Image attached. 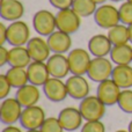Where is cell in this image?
Listing matches in <instances>:
<instances>
[{
    "label": "cell",
    "mask_w": 132,
    "mask_h": 132,
    "mask_svg": "<svg viewBox=\"0 0 132 132\" xmlns=\"http://www.w3.org/2000/svg\"><path fill=\"white\" fill-rule=\"evenodd\" d=\"M128 130L130 131V132H132V119H131V122L129 123V126H128Z\"/></svg>",
    "instance_id": "obj_38"
},
{
    "label": "cell",
    "mask_w": 132,
    "mask_h": 132,
    "mask_svg": "<svg viewBox=\"0 0 132 132\" xmlns=\"http://www.w3.org/2000/svg\"><path fill=\"white\" fill-rule=\"evenodd\" d=\"M107 35L112 45H122V44H128L130 42L129 26H125L123 23H119V24L110 28Z\"/></svg>",
    "instance_id": "obj_24"
},
{
    "label": "cell",
    "mask_w": 132,
    "mask_h": 132,
    "mask_svg": "<svg viewBox=\"0 0 132 132\" xmlns=\"http://www.w3.org/2000/svg\"><path fill=\"white\" fill-rule=\"evenodd\" d=\"M43 92H44V95L46 96V98L55 103L63 102L68 96L66 82L63 81V79H58V78L51 77L44 84Z\"/></svg>",
    "instance_id": "obj_13"
},
{
    "label": "cell",
    "mask_w": 132,
    "mask_h": 132,
    "mask_svg": "<svg viewBox=\"0 0 132 132\" xmlns=\"http://www.w3.org/2000/svg\"><path fill=\"white\" fill-rule=\"evenodd\" d=\"M122 89L119 88V86H117L116 82L110 78L98 84L96 95L107 107H110V105L117 104Z\"/></svg>",
    "instance_id": "obj_11"
},
{
    "label": "cell",
    "mask_w": 132,
    "mask_h": 132,
    "mask_svg": "<svg viewBox=\"0 0 132 132\" xmlns=\"http://www.w3.org/2000/svg\"><path fill=\"white\" fill-rule=\"evenodd\" d=\"M111 1H114V2H121V1H123V0H111Z\"/></svg>",
    "instance_id": "obj_41"
},
{
    "label": "cell",
    "mask_w": 132,
    "mask_h": 132,
    "mask_svg": "<svg viewBox=\"0 0 132 132\" xmlns=\"http://www.w3.org/2000/svg\"><path fill=\"white\" fill-rule=\"evenodd\" d=\"M72 8L81 18H88L95 14L97 9V4L94 2L93 0H74Z\"/></svg>",
    "instance_id": "obj_26"
},
{
    "label": "cell",
    "mask_w": 132,
    "mask_h": 132,
    "mask_svg": "<svg viewBox=\"0 0 132 132\" xmlns=\"http://www.w3.org/2000/svg\"><path fill=\"white\" fill-rule=\"evenodd\" d=\"M24 14V6L20 0H4L0 7V16L6 21H19Z\"/></svg>",
    "instance_id": "obj_20"
},
{
    "label": "cell",
    "mask_w": 132,
    "mask_h": 132,
    "mask_svg": "<svg viewBox=\"0 0 132 132\" xmlns=\"http://www.w3.org/2000/svg\"><path fill=\"white\" fill-rule=\"evenodd\" d=\"M27 72L29 84L38 87H43L44 84L51 78L46 62H31L27 67Z\"/></svg>",
    "instance_id": "obj_17"
},
{
    "label": "cell",
    "mask_w": 132,
    "mask_h": 132,
    "mask_svg": "<svg viewBox=\"0 0 132 132\" xmlns=\"http://www.w3.org/2000/svg\"><path fill=\"white\" fill-rule=\"evenodd\" d=\"M8 58H9V50L6 49L4 45L0 46V66H5L8 64Z\"/></svg>",
    "instance_id": "obj_33"
},
{
    "label": "cell",
    "mask_w": 132,
    "mask_h": 132,
    "mask_svg": "<svg viewBox=\"0 0 132 132\" xmlns=\"http://www.w3.org/2000/svg\"><path fill=\"white\" fill-rule=\"evenodd\" d=\"M6 77L8 81L11 82L13 88H21L29 84L28 80V72L27 68L24 67H9L8 71L6 72Z\"/></svg>",
    "instance_id": "obj_25"
},
{
    "label": "cell",
    "mask_w": 132,
    "mask_h": 132,
    "mask_svg": "<svg viewBox=\"0 0 132 132\" xmlns=\"http://www.w3.org/2000/svg\"><path fill=\"white\" fill-rule=\"evenodd\" d=\"M109 57L115 65H130L132 63V46L129 43L114 45Z\"/></svg>",
    "instance_id": "obj_23"
},
{
    "label": "cell",
    "mask_w": 132,
    "mask_h": 132,
    "mask_svg": "<svg viewBox=\"0 0 132 132\" xmlns=\"http://www.w3.org/2000/svg\"><path fill=\"white\" fill-rule=\"evenodd\" d=\"M129 1H132V0H129Z\"/></svg>",
    "instance_id": "obj_42"
},
{
    "label": "cell",
    "mask_w": 132,
    "mask_h": 132,
    "mask_svg": "<svg viewBox=\"0 0 132 132\" xmlns=\"http://www.w3.org/2000/svg\"><path fill=\"white\" fill-rule=\"evenodd\" d=\"M93 1H94V2H96L97 5H103L105 1H107V0H93Z\"/></svg>",
    "instance_id": "obj_37"
},
{
    "label": "cell",
    "mask_w": 132,
    "mask_h": 132,
    "mask_svg": "<svg viewBox=\"0 0 132 132\" xmlns=\"http://www.w3.org/2000/svg\"><path fill=\"white\" fill-rule=\"evenodd\" d=\"M1 132H22V130L15 125H7L5 129H2Z\"/></svg>",
    "instance_id": "obj_35"
},
{
    "label": "cell",
    "mask_w": 132,
    "mask_h": 132,
    "mask_svg": "<svg viewBox=\"0 0 132 132\" xmlns=\"http://www.w3.org/2000/svg\"><path fill=\"white\" fill-rule=\"evenodd\" d=\"M110 58L107 57H94L90 62L89 68L87 71V77L94 82L104 81L107 79H110L112 74L115 66L112 65Z\"/></svg>",
    "instance_id": "obj_2"
},
{
    "label": "cell",
    "mask_w": 132,
    "mask_h": 132,
    "mask_svg": "<svg viewBox=\"0 0 132 132\" xmlns=\"http://www.w3.org/2000/svg\"><path fill=\"white\" fill-rule=\"evenodd\" d=\"M111 79L119 86L121 89L132 88V66L116 65L111 74Z\"/></svg>",
    "instance_id": "obj_22"
},
{
    "label": "cell",
    "mask_w": 132,
    "mask_h": 132,
    "mask_svg": "<svg viewBox=\"0 0 132 132\" xmlns=\"http://www.w3.org/2000/svg\"><path fill=\"white\" fill-rule=\"evenodd\" d=\"M66 87H67L68 96L73 100H84L89 95L90 87H89L88 80L85 75H74L72 74L66 79Z\"/></svg>",
    "instance_id": "obj_10"
},
{
    "label": "cell",
    "mask_w": 132,
    "mask_h": 132,
    "mask_svg": "<svg viewBox=\"0 0 132 132\" xmlns=\"http://www.w3.org/2000/svg\"><path fill=\"white\" fill-rule=\"evenodd\" d=\"M30 39V28L24 21H14L7 27V43L12 46H26Z\"/></svg>",
    "instance_id": "obj_6"
},
{
    "label": "cell",
    "mask_w": 132,
    "mask_h": 132,
    "mask_svg": "<svg viewBox=\"0 0 132 132\" xmlns=\"http://www.w3.org/2000/svg\"><path fill=\"white\" fill-rule=\"evenodd\" d=\"M119 19H121V23L125 26L132 24V1H124L123 4L119 6Z\"/></svg>",
    "instance_id": "obj_28"
},
{
    "label": "cell",
    "mask_w": 132,
    "mask_h": 132,
    "mask_svg": "<svg viewBox=\"0 0 132 132\" xmlns=\"http://www.w3.org/2000/svg\"><path fill=\"white\" fill-rule=\"evenodd\" d=\"M26 46L29 51L32 62H46L51 56V49L48 41L41 36L31 37Z\"/></svg>",
    "instance_id": "obj_14"
},
{
    "label": "cell",
    "mask_w": 132,
    "mask_h": 132,
    "mask_svg": "<svg viewBox=\"0 0 132 132\" xmlns=\"http://www.w3.org/2000/svg\"><path fill=\"white\" fill-rule=\"evenodd\" d=\"M7 42V27L5 23H0V45H4Z\"/></svg>",
    "instance_id": "obj_34"
},
{
    "label": "cell",
    "mask_w": 132,
    "mask_h": 132,
    "mask_svg": "<svg viewBox=\"0 0 132 132\" xmlns=\"http://www.w3.org/2000/svg\"><path fill=\"white\" fill-rule=\"evenodd\" d=\"M27 132H42V131L38 129V130H27Z\"/></svg>",
    "instance_id": "obj_39"
},
{
    "label": "cell",
    "mask_w": 132,
    "mask_h": 132,
    "mask_svg": "<svg viewBox=\"0 0 132 132\" xmlns=\"http://www.w3.org/2000/svg\"><path fill=\"white\" fill-rule=\"evenodd\" d=\"M15 97L21 103L23 108L36 105L41 98V90L38 86H35L32 84H27L26 86L16 89Z\"/></svg>",
    "instance_id": "obj_19"
},
{
    "label": "cell",
    "mask_w": 132,
    "mask_h": 132,
    "mask_svg": "<svg viewBox=\"0 0 132 132\" xmlns=\"http://www.w3.org/2000/svg\"><path fill=\"white\" fill-rule=\"evenodd\" d=\"M115 132H130V131H129V130H117Z\"/></svg>",
    "instance_id": "obj_40"
},
{
    "label": "cell",
    "mask_w": 132,
    "mask_h": 132,
    "mask_svg": "<svg viewBox=\"0 0 132 132\" xmlns=\"http://www.w3.org/2000/svg\"><path fill=\"white\" fill-rule=\"evenodd\" d=\"M12 88H13V87H12L11 82L7 79L6 74L0 75V98H1V100H5V98L8 97Z\"/></svg>",
    "instance_id": "obj_31"
},
{
    "label": "cell",
    "mask_w": 132,
    "mask_h": 132,
    "mask_svg": "<svg viewBox=\"0 0 132 132\" xmlns=\"http://www.w3.org/2000/svg\"><path fill=\"white\" fill-rule=\"evenodd\" d=\"M90 52L82 48H75L68 52L67 59L70 64L71 74L85 75L89 68L90 62L93 58L90 57Z\"/></svg>",
    "instance_id": "obj_3"
},
{
    "label": "cell",
    "mask_w": 132,
    "mask_h": 132,
    "mask_svg": "<svg viewBox=\"0 0 132 132\" xmlns=\"http://www.w3.org/2000/svg\"><path fill=\"white\" fill-rule=\"evenodd\" d=\"M58 119H59L64 131L68 132L81 129V126L84 125L82 122L85 121L79 108L74 107H66L62 109L58 114Z\"/></svg>",
    "instance_id": "obj_12"
},
{
    "label": "cell",
    "mask_w": 132,
    "mask_h": 132,
    "mask_svg": "<svg viewBox=\"0 0 132 132\" xmlns=\"http://www.w3.org/2000/svg\"><path fill=\"white\" fill-rule=\"evenodd\" d=\"M45 119L46 115L44 109L36 104L23 108L22 115L20 118V124L26 130H38L43 125Z\"/></svg>",
    "instance_id": "obj_9"
},
{
    "label": "cell",
    "mask_w": 132,
    "mask_h": 132,
    "mask_svg": "<svg viewBox=\"0 0 132 132\" xmlns=\"http://www.w3.org/2000/svg\"><path fill=\"white\" fill-rule=\"evenodd\" d=\"M81 132H105V126L101 121H86L81 126Z\"/></svg>",
    "instance_id": "obj_30"
},
{
    "label": "cell",
    "mask_w": 132,
    "mask_h": 132,
    "mask_svg": "<svg viewBox=\"0 0 132 132\" xmlns=\"http://www.w3.org/2000/svg\"><path fill=\"white\" fill-rule=\"evenodd\" d=\"M32 27L41 36H50L53 31L57 30L56 15L48 9H39L34 14Z\"/></svg>",
    "instance_id": "obj_5"
},
{
    "label": "cell",
    "mask_w": 132,
    "mask_h": 132,
    "mask_svg": "<svg viewBox=\"0 0 132 132\" xmlns=\"http://www.w3.org/2000/svg\"><path fill=\"white\" fill-rule=\"evenodd\" d=\"M32 62L27 46H12L9 49L8 65L11 67H24L27 68Z\"/></svg>",
    "instance_id": "obj_21"
},
{
    "label": "cell",
    "mask_w": 132,
    "mask_h": 132,
    "mask_svg": "<svg viewBox=\"0 0 132 132\" xmlns=\"http://www.w3.org/2000/svg\"><path fill=\"white\" fill-rule=\"evenodd\" d=\"M117 105L125 114H132V89L131 88L122 89Z\"/></svg>",
    "instance_id": "obj_27"
},
{
    "label": "cell",
    "mask_w": 132,
    "mask_h": 132,
    "mask_svg": "<svg viewBox=\"0 0 132 132\" xmlns=\"http://www.w3.org/2000/svg\"><path fill=\"white\" fill-rule=\"evenodd\" d=\"M74 0H49L51 6L57 8L58 11L60 9H66V8H72V5Z\"/></svg>",
    "instance_id": "obj_32"
},
{
    "label": "cell",
    "mask_w": 132,
    "mask_h": 132,
    "mask_svg": "<svg viewBox=\"0 0 132 132\" xmlns=\"http://www.w3.org/2000/svg\"><path fill=\"white\" fill-rule=\"evenodd\" d=\"M105 107L97 95H88L80 101L79 110L85 121H101L105 115Z\"/></svg>",
    "instance_id": "obj_1"
},
{
    "label": "cell",
    "mask_w": 132,
    "mask_h": 132,
    "mask_svg": "<svg viewBox=\"0 0 132 132\" xmlns=\"http://www.w3.org/2000/svg\"><path fill=\"white\" fill-rule=\"evenodd\" d=\"M112 46L108 35L96 34L88 41V51L93 57H107L111 52Z\"/></svg>",
    "instance_id": "obj_16"
},
{
    "label": "cell",
    "mask_w": 132,
    "mask_h": 132,
    "mask_svg": "<svg viewBox=\"0 0 132 132\" xmlns=\"http://www.w3.org/2000/svg\"><path fill=\"white\" fill-rule=\"evenodd\" d=\"M39 130L42 132H64L58 117H46Z\"/></svg>",
    "instance_id": "obj_29"
},
{
    "label": "cell",
    "mask_w": 132,
    "mask_h": 132,
    "mask_svg": "<svg viewBox=\"0 0 132 132\" xmlns=\"http://www.w3.org/2000/svg\"><path fill=\"white\" fill-rule=\"evenodd\" d=\"M48 44L51 49V52L53 53H65L70 52L72 48V38L70 34H66L60 30L53 31L50 36L46 38Z\"/></svg>",
    "instance_id": "obj_18"
},
{
    "label": "cell",
    "mask_w": 132,
    "mask_h": 132,
    "mask_svg": "<svg viewBox=\"0 0 132 132\" xmlns=\"http://www.w3.org/2000/svg\"><path fill=\"white\" fill-rule=\"evenodd\" d=\"M94 21L102 29H108L121 23L119 11L117 7L110 4H103L97 7L94 14Z\"/></svg>",
    "instance_id": "obj_4"
},
{
    "label": "cell",
    "mask_w": 132,
    "mask_h": 132,
    "mask_svg": "<svg viewBox=\"0 0 132 132\" xmlns=\"http://www.w3.org/2000/svg\"><path fill=\"white\" fill-rule=\"evenodd\" d=\"M23 107L16 97H7L0 104V121L5 125H14L20 122Z\"/></svg>",
    "instance_id": "obj_8"
},
{
    "label": "cell",
    "mask_w": 132,
    "mask_h": 132,
    "mask_svg": "<svg viewBox=\"0 0 132 132\" xmlns=\"http://www.w3.org/2000/svg\"><path fill=\"white\" fill-rule=\"evenodd\" d=\"M49 72L52 78H58V79H64L67 77L70 71V64H68L67 56L64 53H53L46 60Z\"/></svg>",
    "instance_id": "obj_15"
},
{
    "label": "cell",
    "mask_w": 132,
    "mask_h": 132,
    "mask_svg": "<svg viewBox=\"0 0 132 132\" xmlns=\"http://www.w3.org/2000/svg\"><path fill=\"white\" fill-rule=\"evenodd\" d=\"M57 29L66 34H75L81 26V16L78 15L73 8L60 9L56 14Z\"/></svg>",
    "instance_id": "obj_7"
},
{
    "label": "cell",
    "mask_w": 132,
    "mask_h": 132,
    "mask_svg": "<svg viewBox=\"0 0 132 132\" xmlns=\"http://www.w3.org/2000/svg\"><path fill=\"white\" fill-rule=\"evenodd\" d=\"M129 35H130V43L132 44V24L129 26Z\"/></svg>",
    "instance_id": "obj_36"
}]
</instances>
